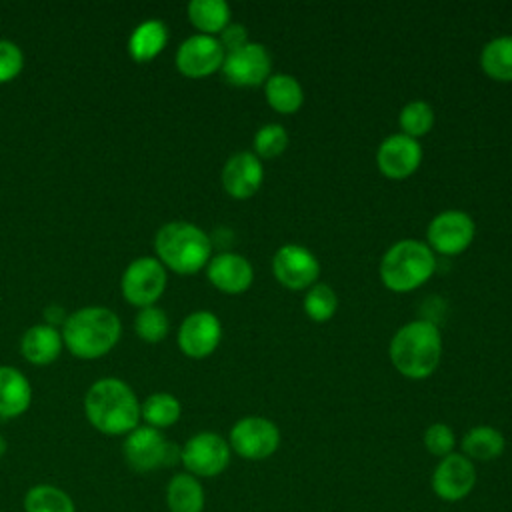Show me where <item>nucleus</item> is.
<instances>
[{
  "label": "nucleus",
  "mask_w": 512,
  "mask_h": 512,
  "mask_svg": "<svg viewBox=\"0 0 512 512\" xmlns=\"http://www.w3.org/2000/svg\"><path fill=\"white\" fill-rule=\"evenodd\" d=\"M22 66H24L22 50L10 40H0V84L16 78Z\"/></svg>",
  "instance_id": "nucleus-34"
},
{
  "label": "nucleus",
  "mask_w": 512,
  "mask_h": 512,
  "mask_svg": "<svg viewBox=\"0 0 512 512\" xmlns=\"http://www.w3.org/2000/svg\"><path fill=\"white\" fill-rule=\"evenodd\" d=\"M206 504L200 480L188 472L174 474L166 484V506L170 512H202Z\"/></svg>",
  "instance_id": "nucleus-21"
},
{
  "label": "nucleus",
  "mask_w": 512,
  "mask_h": 512,
  "mask_svg": "<svg viewBox=\"0 0 512 512\" xmlns=\"http://www.w3.org/2000/svg\"><path fill=\"white\" fill-rule=\"evenodd\" d=\"M168 42V28L160 20H146L134 28L128 38V52L136 62L156 58Z\"/></svg>",
  "instance_id": "nucleus-22"
},
{
  "label": "nucleus",
  "mask_w": 512,
  "mask_h": 512,
  "mask_svg": "<svg viewBox=\"0 0 512 512\" xmlns=\"http://www.w3.org/2000/svg\"><path fill=\"white\" fill-rule=\"evenodd\" d=\"M442 358V336L434 322L414 320L404 324L390 342L394 368L412 380L430 376Z\"/></svg>",
  "instance_id": "nucleus-2"
},
{
  "label": "nucleus",
  "mask_w": 512,
  "mask_h": 512,
  "mask_svg": "<svg viewBox=\"0 0 512 512\" xmlns=\"http://www.w3.org/2000/svg\"><path fill=\"white\" fill-rule=\"evenodd\" d=\"M436 268V256L420 240L406 238L392 244L380 262V278L392 292H410L422 286Z\"/></svg>",
  "instance_id": "nucleus-5"
},
{
  "label": "nucleus",
  "mask_w": 512,
  "mask_h": 512,
  "mask_svg": "<svg viewBox=\"0 0 512 512\" xmlns=\"http://www.w3.org/2000/svg\"><path fill=\"white\" fill-rule=\"evenodd\" d=\"M154 250L162 266L178 274H194L210 262L212 242L196 224L174 220L156 232Z\"/></svg>",
  "instance_id": "nucleus-4"
},
{
  "label": "nucleus",
  "mask_w": 512,
  "mask_h": 512,
  "mask_svg": "<svg viewBox=\"0 0 512 512\" xmlns=\"http://www.w3.org/2000/svg\"><path fill=\"white\" fill-rule=\"evenodd\" d=\"M338 298L328 284H312L304 296V312L314 322H326L336 314Z\"/></svg>",
  "instance_id": "nucleus-30"
},
{
  "label": "nucleus",
  "mask_w": 512,
  "mask_h": 512,
  "mask_svg": "<svg viewBox=\"0 0 512 512\" xmlns=\"http://www.w3.org/2000/svg\"><path fill=\"white\" fill-rule=\"evenodd\" d=\"M422 160V146L416 138L406 134H392L382 140L376 152V164L380 172L392 180L408 178L416 172Z\"/></svg>",
  "instance_id": "nucleus-16"
},
{
  "label": "nucleus",
  "mask_w": 512,
  "mask_h": 512,
  "mask_svg": "<svg viewBox=\"0 0 512 512\" xmlns=\"http://www.w3.org/2000/svg\"><path fill=\"white\" fill-rule=\"evenodd\" d=\"M122 296L138 308L152 306L166 288V270L158 258L142 256L128 264L122 274Z\"/></svg>",
  "instance_id": "nucleus-9"
},
{
  "label": "nucleus",
  "mask_w": 512,
  "mask_h": 512,
  "mask_svg": "<svg viewBox=\"0 0 512 512\" xmlns=\"http://www.w3.org/2000/svg\"><path fill=\"white\" fill-rule=\"evenodd\" d=\"M506 448L502 432L494 426H474L462 438V452L470 460H494Z\"/></svg>",
  "instance_id": "nucleus-23"
},
{
  "label": "nucleus",
  "mask_w": 512,
  "mask_h": 512,
  "mask_svg": "<svg viewBox=\"0 0 512 512\" xmlns=\"http://www.w3.org/2000/svg\"><path fill=\"white\" fill-rule=\"evenodd\" d=\"M6 450H8V444H6V438L0 434V458L6 454Z\"/></svg>",
  "instance_id": "nucleus-37"
},
{
  "label": "nucleus",
  "mask_w": 512,
  "mask_h": 512,
  "mask_svg": "<svg viewBox=\"0 0 512 512\" xmlns=\"http://www.w3.org/2000/svg\"><path fill=\"white\" fill-rule=\"evenodd\" d=\"M120 332V320L112 310L102 306H88L66 318L62 328V342L76 358L94 360L108 354L116 346Z\"/></svg>",
  "instance_id": "nucleus-3"
},
{
  "label": "nucleus",
  "mask_w": 512,
  "mask_h": 512,
  "mask_svg": "<svg viewBox=\"0 0 512 512\" xmlns=\"http://www.w3.org/2000/svg\"><path fill=\"white\" fill-rule=\"evenodd\" d=\"M288 146V132L282 124H264L254 136V150L258 158H276Z\"/></svg>",
  "instance_id": "nucleus-32"
},
{
  "label": "nucleus",
  "mask_w": 512,
  "mask_h": 512,
  "mask_svg": "<svg viewBox=\"0 0 512 512\" xmlns=\"http://www.w3.org/2000/svg\"><path fill=\"white\" fill-rule=\"evenodd\" d=\"M476 234L472 216L462 210H444L428 224V242L440 254H460Z\"/></svg>",
  "instance_id": "nucleus-13"
},
{
  "label": "nucleus",
  "mask_w": 512,
  "mask_h": 512,
  "mask_svg": "<svg viewBox=\"0 0 512 512\" xmlns=\"http://www.w3.org/2000/svg\"><path fill=\"white\" fill-rule=\"evenodd\" d=\"M264 180V168L256 154L236 152L232 154L222 168V186L224 190L238 200L250 198L258 192Z\"/></svg>",
  "instance_id": "nucleus-17"
},
{
  "label": "nucleus",
  "mask_w": 512,
  "mask_h": 512,
  "mask_svg": "<svg viewBox=\"0 0 512 512\" xmlns=\"http://www.w3.org/2000/svg\"><path fill=\"white\" fill-rule=\"evenodd\" d=\"M32 388L26 376L12 368L0 366V418H18L30 408Z\"/></svg>",
  "instance_id": "nucleus-19"
},
{
  "label": "nucleus",
  "mask_w": 512,
  "mask_h": 512,
  "mask_svg": "<svg viewBox=\"0 0 512 512\" xmlns=\"http://www.w3.org/2000/svg\"><path fill=\"white\" fill-rule=\"evenodd\" d=\"M44 318H46V322H50V326H54V324H64L68 316H66L64 308H60L58 304H50L44 310Z\"/></svg>",
  "instance_id": "nucleus-36"
},
{
  "label": "nucleus",
  "mask_w": 512,
  "mask_h": 512,
  "mask_svg": "<svg viewBox=\"0 0 512 512\" xmlns=\"http://www.w3.org/2000/svg\"><path fill=\"white\" fill-rule=\"evenodd\" d=\"M134 328H136V334L144 342H160L166 338L170 324H168V316L162 308L146 306V308H140Z\"/></svg>",
  "instance_id": "nucleus-31"
},
{
  "label": "nucleus",
  "mask_w": 512,
  "mask_h": 512,
  "mask_svg": "<svg viewBox=\"0 0 512 512\" xmlns=\"http://www.w3.org/2000/svg\"><path fill=\"white\" fill-rule=\"evenodd\" d=\"M432 492L444 502H458L466 498L476 486V468L464 454H448L440 458L432 472Z\"/></svg>",
  "instance_id": "nucleus-12"
},
{
  "label": "nucleus",
  "mask_w": 512,
  "mask_h": 512,
  "mask_svg": "<svg viewBox=\"0 0 512 512\" xmlns=\"http://www.w3.org/2000/svg\"><path fill=\"white\" fill-rule=\"evenodd\" d=\"M398 122H400L402 134L410 138H418L428 134L430 128L434 126V110L424 100H412L400 110Z\"/></svg>",
  "instance_id": "nucleus-29"
},
{
  "label": "nucleus",
  "mask_w": 512,
  "mask_h": 512,
  "mask_svg": "<svg viewBox=\"0 0 512 512\" xmlns=\"http://www.w3.org/2000/svg\"><path fill=\"white\" fill-rule=\"evenodd\" d=\"M188 18L200 32L212 36L230 24V6L224 0H192Z\"/></svg>",
  "instance_id": "nucleus-27"
},
{
  "label": "nucleus",
  "mask_w": 512,
  "mask_h": 512,
  "mask_svg": "<svg viewBox=\"0 0 512 512\" xmlns=\"http://www.w3.org/2000/svg\"><path fill=\"white\" fill-rule=\"evenodd\" d=\"M272 58L266 46L248 42L242 48L224 56L222 74L234 86H260L270 78Z\"/></svg>",
  "instance_id": "nucleus-11"
},
{
  "label": "nucleus",
  "mask_w": 512,
  "mask_h": 512,
  "mask_svg": "<svg viewBox=\"0 0 512 512\" xmlns=\"http://www.w3.org/2000/svg\"><path fill=\"white\" fill-rule=\"evenodd\" d=\"M88 422L106 436H126L140 422V402L120 378L96 380L84 396Z\"/></svg>",
  "instance_id": "nucleus-1"
},
{
  "label": "nucleus",
  "mask_w": 512,
  "mask_h": 512,
  "mask_svg": "<svg viewBox=\"0 0 512 512\" xmlns=\"http://www.w3.org/2000/svg\"><path fill=\"white\" fill-rule=\"evenodd\" d=\"M182 412V406L176 396L168 392H156L150 394L144 404H140V418H144L146 426H152L156 430L168 428L178 422Z\"/></svg>",
  "instance_id": "nucleus-28"
},
{
  "label": "nucleus",
  "mask_w": 512,
  "mask_h": 512,
  "mask_svg": "<svg viewBox=\"0 0 512 512\" xmlns=\"http://www.w3.org/2000/svg\"><path fill=\"white\" fill-rule=\"evenodd\" d=\"M230 444L216 432H198L180 448V462L196 478H214L230 464Z\"/></svg>",
  "instance_id": "nucleus-7"
},
{
  "label": "nucleus",
  "mask_w": 512,
  "mask_h": 512,
  "mask_svg": "<svg viewBox=\"0 0 512 512\" xmlns=\"http://www.w3.org/2000/svg\"><path fill=\"white\" fill-rule=\"evenodd\" d=\"M224 56L226 52L218 38L208 34H194L178 46L176 66L188 78H202L222 68Z\"/></svg>",
  "instance_id": "nucleus-14"
},
{
  "label": "nucleus",
  "mask_w": 512,
  "mask_h": 512,
  "mask_svg": "<svg viewBox=\"0 0 512 512\" xmlns=\"http://www.w3.org/2000/svg\"><path fill=\"white\" fill-rule=\"evenodd\" d=\"M222 338V326L216 314L208 310L192 312L184 318L178 330V346L190 358L210 356Z\"/></svg>",
  "instance_id": "nucleus-15"
},
{
  "label": "nucleus",
  "mask_w": 512,
  "mask_h": 512,
  "mask_svg": "<svg viewBox=\"0 0 512 512\" xmlns=\"http://www.w3.org/2000/svg\"><path fill=\"white\" fill-rule=\"evenodd\" d=\"M272 272L282 286L290 290H302L316 282L320 274V262L306 246L284 244L272 258Z\"/></svg>",
  "instance_id": "nucleus-10"
},
{
  "label": "nucleus",
  "mask_w": 512,
  "mask_h": 512,
  "mask_svg": "<svg viewBox=\"0 0 512 512\" xmlns=\"http://www.w3.org/2000/svg\"><path fill=\"white\" fill-rule=\"evenodd\" d=\"M482 70L500 82L512 80V36H498L484 44L480 54Z\"/></svg>",
  "instance_id": "nucleus-26"
},
{
  "label": "nucleus",
  "mask_w": 512,
  "mask_h": 512,
  "mask_svg": "<svg viewBox=\"0 0 512 512\" xmlns=\"http://www.w3.org/2000/svg\"><path fill=\"white\" fill-rule=\"evenodd\" d=\"M122 454L126 464L140 474L162 466H172L180 460V448L168 442L164 434L152 426H136L130 434H126Z\"/></svg>",
  "instance_id": "nucleus-6"
},
{
  "label": "nucleus",
  "mask_w": 512,
  "mask_h": 512,
  "mask_svg": "<svg viewBox=\"0 0 512 512\" xmlns=\"http://www.w3.org/2000/svg\"><path fill=\"white\" fill-rule=\"evenodd\" d=\"M264 92L268 104L282 114L296 112L304 102V90L300 82L290 74H272L266 80Z\"/></svg>",
  "instance_id": "nucleus-24"
},
{
  "label": "nucleus",
  "mask_w": 512,
  "mask_h": 512,
  "mask_svg": "<svg viewBox=\"0 0 512 512\" xmlns=\"http://www.w3.org/2000/svg\"><path fill=\"white\" fill-rule=\"evenodd\" d=\"M24 512H76L68 492L54 484H34L24 494Z\"/></svg>",
  "instance_id": "nucleus-25"
},
{
  "label": "nucleus",
  "mask_w": 512,
  "mask_h": 512,
  "mask_svg": "<svg viewBox=\"0 0 512 512\" xmlns=\"http://www.w3.org/2000/svg\"><path fill=\"white\" fill-rule=\"evenodd\" d=\"M208 280L226 294H242L254 280L252 264L236 252H220L208 262Z\"/></svg>",
  "instance_id": "nucleus-18"
},
{
  "label": "nucleus",
  "mask_w": 512,
  "mask_h": 512,
  "mask_svg": "<svg viewBox=\"0 0 512 512\" xmlns=\"http://www.w3.org/2000/svg\"><path fill=\"white\" fill-rule=\"evenodd\" d=\"M220 46L224 48L226 54L242 48L244 44H248V30L242 26V24H228L222 32H220V38H218Z\"/></svg>",
  "instance_id": "nucleus-35"
},
{
  "label": "nucleus",
  "mask_w": 512,
  "mask_h": 512,
  "mask_svg": "<svg viewBox=\"0 0 512 512\" xmlns=\"http://www.w3.org/2000/svg\"><path fill=\"white\" fill-rule=\"evenodd\" d=\"M228 444L244 460H264L278 450L280 430L268 418L246 416L232 426Z\"/></svg>",
  "instance_id": "nucleus-8"
},
{
  "label": "nucleus",
  "mask_w": 512,
  "mask_h": 512,
  "mask_svg": "<svg viewBox=\"0 0 512 512\" xmlns=\"http://www.w3.org/2000/svg\"><path fill=\"white\" fill-rule=\"evenodd\" d=\"M454 444H456V438H454V432L448 424L444 422H436V424H430L424 432V446L430 454L438 456V458H444L448 454H452L454 450Z\"/></svg>",
  "instance_id": "nucleus-33"
},
{
  "label": "nucleus",
  "mask_w": 512,
  "mask_h": 512,
  "mask_svg": "<svg viewBox=\"0 0 512 512\" xmlns=\"http://www.w3.org/2000/svg\"><path fill=\"white\" fill-rule=\"evenodd\" d=\"M62 334L50 324H36L22 336V354L30 364L44 366L54 362L62 350Z\"/></svg>",
  "instance_id": "nucleus-20"
}]
</instances>
